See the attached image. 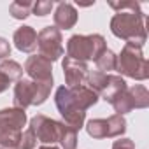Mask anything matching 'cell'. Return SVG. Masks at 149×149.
I'll return each instance as SVG.
<instances>
[{"label":"cell","mask_w":149,"mask_h":149,"mask_svg":"<svg viewBox=\"0 0 149 149\" xmlns=\"http://www.w3.org/2000/svg\"><path fill=\"white\" fill-rule=\"evenodd\" d=\"M111 32L118 39L126 40V44L142 47L146 44L147 33H146L144 13L140 11V4L132 2L128 9L116 13L111 19Z\"/></svg>","instance_id":"1"},{"label":"cell","mask_w":149,"mask_h":149,"mask_svg":"<svg viewBox=\"0 0 149 149\" xmlns=\"http://www.w3.org/2000/svg\"><path fill=\"white\" fill-rule=\"evenodd\" d=\"M26 125V112L18 107L0 111V147L19 149L21 132Z\"/></svg>","instance_id":"2"},{"label":"cell","mask_w":149,"mask_h":149,"mask_svg":"<svg viewBox=\"0 0 149 149\" xmlns=\"http://www.w3.org/2000/svg\"><path fill=\"white\" fill-rule=\"evenodd\" d=\"M116 70L125 77L135 81H146L149 77V63L142 53V47L125 44L116 60Z\"/></svg>","instance_id":"3"},{"label":"cell","mask_w":149,"mask_h":149,"mask_svg":"<svg viewBox=\"0 0 149 149\" xmlns=\"http://www.w3.org/2000/svg\"><path fill=\"white\" fill-rule=\"evenodd\" d=\"M107 49L105 39L100 33H91V35H72L67 40V56L79 60V61H88V60H97L104 51Z\"/></svg>","instance_id":"4"},{"label":"cell","mask_w":149,"mask_h":149,"mask_svg":"<svg viewBox=\"0 0 149 149\" xmlns=\"http://www.w3.org/2000/svg\"><path fill=\"white\" fill-rule=\"evenodd\" d=\"M51 88L53 81L35 83L32 79H19L14 86V107L25 111L30 105H42L51 95Z\"/></svg>","instance_id":"5"},{"label":"cell","mask_w":149,"mask_h":149,"mask_svg":"<svg viewBox=\"0 0 149 149\" xmlns=\"http://www.w3.org/2000/svg\"><path fill=\"white\" fill-rule=\"evenodd\" d=\"M111 105L114 107L116 114H121V116H125L126 112H130L133 109H146L149 105V91L142 84L130 86L125 91H121L111 102Z\"/></svg>","instance_id":"6"},{"label":"cell","mask_w":149,"mask_h":149,"mask_svg":"<svg viewBox=\"0 0 149 149\" xmlns=\"http://www.w3.org/2000/svg\"><path fill=\"white\" fill-rule=\"evenodd\" d=\"M54 104L63 118V123L74 130H81L84 126V119H86V112L79 111L76 105H74L72 98H70V91L67 86H60L54 93Z\"/></svg>","instance_id":"7"},{"label":"cell","mask_w":149,"mask_h":149,"mask_svg":"<svg viewBox=\"0 0 149 149\" xmlns=\"http://www.w3.org/2000/svg\"><path fill=\"white\" fill-rule=\"evenodd\" d=\"M63 39H61V32L56 26H44L39 33H37V47H39V54L47 58L51 63L60 60L63 56Z\"/></svg>","instance_id":"8"},{"label":"cell","mask_w":149,"mask_h":149,"mask_svg":"<svg viewBox=\"0 0 149 149\" xmlns=\"http://www.w3.org/2000/svg\"><path fill=\"white\" fill-rule=\"evenodd\" d=\"M60 126L61 121L51 119L44 114H37L30 119V128L33 130L37 142H42L44 146H53L54 142H58L60 139Z\"/></svg>","instance_id":"9"},{"label":"cell","mask_w":149,"mask_h":149,"mask_svg":"<svg viewBox=\"0 0 149 149\" xmlns=\"http://www.w3.org/2000/svg\"><path fill=\"white\" fill-rule=\"evenodd\" d=\"M23 70L28 74V77L35 83H47L53 81V63L40 56V54H32L26 58Z\"/></svg>","instance_id":"10"},{"label":"cell","mask_w":149,"mask_h":149,"mask_svg":"<svg viewBox=\"0 0 149 149\" xmlns=\"http://www.w3.org/2000/svg\"><path fill=\"white\" fill-rule=\"evenodd\" d=\"M61 67H63V76H65L67 88H76V86H83L84 84L86 76L90 72V68H88V65L84 61H79V60L65 56L63 61H61Z\"/></svg>","instance_id":"11"},{"label":"cell","mask_w":149,"mask_h":149,"mask_svg":"<svg viewBox=\"0 0 149 149\" xmlns=\"http://www.w3.org/2000/svg\"><path fill=\"white\" fill-rule=\"evenodd\" d=\"M53 19H54V26L58 30H70L77 23V11L68 2H60L54 9Z\"/></svg>","instance_id":"12"},{"label":"cell","mask_w":149,"mask_h":149,"mask_svg":"<svg viewBox=\"0 0 149 149\" xmlns=\"http://www.w3.org/2000/svg\"><path fill=\"white\" fill-rule=\"evenodd\" d=\"M68 91H70V98H72L74 105H76L79 111H84V112H86V109L93 107V105L98 102V98H100V97H98L93 90H90L86 84L76 86V88H68Z\"/></svg>","instance_id":"13"},{"label":"cell","mask_w":149,"mask_h":149,"mask_svg":"<svg viewBox=\"0 0 149 149\" xmlns=\"http://www.w3.org/2000/svg\"><path fill=\"white\" fill-rule=\"evenodd\" d=\"M14 46L21 53H33L37 49V32L32 26H19L13 35Z\"/></svg>","instance_id":"14"},{"label":"cell","mask_w":149,"mask_h":149,"mask_svg":"<svg viewBox=\"0 0 149 149\" xmlns=\"http://www.w3.org/2000/svg\"><path fill=\"white\" fill-rule=\"evenodd\" d=\"M126 88H128L126 86V81L121 76H116V74H107V81H105V84H104V88H102V91H100L98 97H102L105 102L111 104Z\"/></svg>","instance_id":"15"},{"label":"cell","mask_w":149,"mask_h":149,"mask_svg":"<svg viewBox=\"0 0 149 149\" xmlns=\"http://www.w3.org/2000/svg\"><path fill=\"white\" fill-rule=\"evenodd\" d=\"M107 123V139L112 137H121L126 132V119L121 114H112L105 119Z\"/></svg>","instance_id":"16"},{"label":"cell","mask_w":149,"mask_h":149,"mask_svg":"<svg viewBox=\"0 0 149 149\" xmlns=\"http://www.w3.org/2000/svg\"><path fill=\"white\" fill-rule=\"evenodd\" d=\"M0 72H2L11 83H13V81L18 83V81L23 77V72H25V70H23V67H21L18 61L7 58V60H4L2 63H0Z\"/></svg>","instance_id":"17"},{"label":"cell","mask_w":149,"mask_h":149,"mask_svg":"<svg viewBox=\"0 0 149 149\" xmlns=\"http://www.w3.org/2000/svg\"><path fill=\"white\" fill-rule=\"evenodd\" d=\"M116 53H112L111 49H105L97 60H95V65H97V70L102 72V74H109L112 70H116Z\"/></svg>","instance_id":"18"},{"label":"cell","mask_w":149,"mask_h":149,"mask_svg":"<svg viewBox=\"0 0 149 149\" xmlns=\"http://www.w3.org/2000/svg\"><path fill=\"white\" fill-rule=\"evenodd\" d=\"M58 142L61 144L63 149H76L77 147V132L67 126L63 121H61V126H60V139Z\"/></svg>","instance_id":"19"},{"label":"cell","mask_w":149,"mask_h":149,"mask_svg":"<svg viewBox=\"0 0 149 149\" xmlns=\"http://www.w3.org/2000/svg\"><path fill=\"white\" fill-rule=\"evenodd\" d=\"M32 2H26V0H16L9 6V14L14 19H25L32 14Z\"/></svg>","instance_id":"20"},{"label":"cell","mask_w":149,"mask_h":149,"mask_svg":"<svg viewBox=\"0 0 149 149\" xmlns=\"http://www.w3.org/2000/svg\"><path fill=\"white\" fill-rule=\"evenodd\" d=\"M86 132L93 139H107V123L105 119H90L86 123Z\"/></svg>","instance_id":"21"},{"label":"cell","mask_w":149,"mask_h":149,"mask_svg":"<svg viewBox=\"0 0 149 149\" xmlns=\"http://www.w3.org/2000/svg\"><path fill=\"white\" fill-rule=\"evenodd\" d=\"M37 146V137L33 130L28 126L25 132H21V140H19V149H35Z\"/></svg>","instance_id":"22"},{"label":"cell","mask_w":149,"mask_h":149,"mask_svg":"<svg viewBox=\"0 0 149 149\" xmlns=\"http://www.w3.org/2000/svg\"><path fill=\"white\" fill-rule=\"evenodd\" d=\"M53 7H54V4L51 0H37V2L32 6V13L35 16H47V14H51Z\"/></svg>","instance_id":"23"},{"label":"cell","mask_w":149,"mask_h":149,"mask_svg":"<svg viewBox=\"0 0 149 149\" xmlns=\"http://www.w3.org/2000/svg\"><path fill=\"white\" fill-rule=\"evenodd\" d=\"M11 56V44L7 39L0 37V61H4Z\"/></svg>","instance_id":"24"},{"label":"cell","mask_w":149,"mask_h":149,"mask_svg":"<svg viewBox=\"0 0 149 149\" xmlns=\"http://www.w3.org/2000/svg\"><path fill=\"white\" fill-rule=\"evenodd\" d=\"M112 149H135V142L132 139H119V140H114Z\"/></svg>","instance_id":"25"},{"label":"cell","mask_w":149,"mask_h":149,"mask_svg":"<svg viewBox=\"0 0 149 149\" xmlns=\"http://www.w3.org/2000/svg\"><path fill=\"white\" fill-rule=\"evenodd\" d=\"M9 84H11V81L4 76V74L2 72H0V93H4L7 88H9Z\"/></svg>","instance_id":"26"},{"label":"cell","mask_w":149,"mask_h":149,"mask_svg":"<svg viewBox=\"0 0 149 149\" xmlns=\"http://www.w3.org/2000/svg\"><path fill=\"white\" fill-rule=\"evenodd\" d=\"M39 149H58V147H54V146H40Z\"/></svg>","instance_id":"27"}]
</instances>
